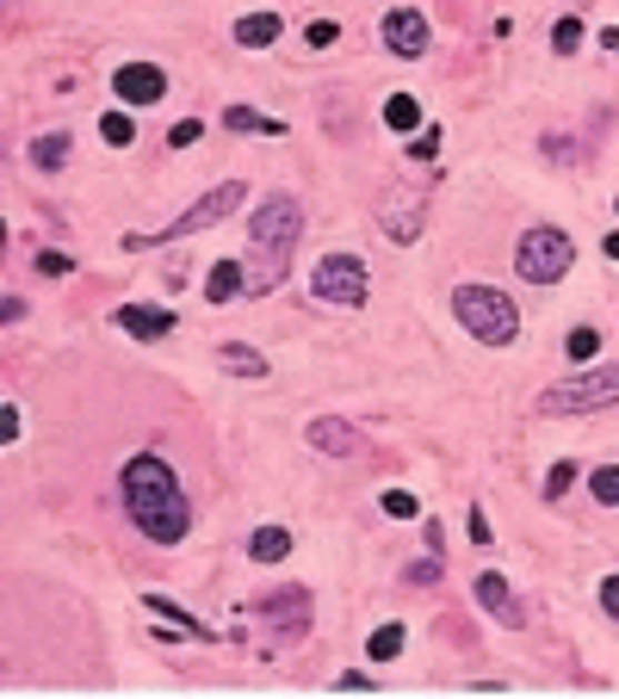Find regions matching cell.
<instances>
[{
    "instance_id": "obj_23",
    "label": "cell",
    "mask_w": 619,
    "mask_h": 699,
    "mask_svg": "<svg viewBox=\"0 0 619 699\" xmlns=\"http://www.w3.org/2000/svg\"><path fill=\"white\" fill-rule=\"evenodd\" d=\"M100 137H106L112 149H130V143H137V124H130V112H106V118H100Z\"/></svg>"
},
{
    "instance_id": "obj_37",
    "label": "cell",
    "mask_w": 619,
    "mask_h": 699,
    "mask_svg": "<svg viewBox=\"0 0 619 699\" xmlns=\"http://www.w3.org/2000/svg\"><path fill=\"white\" fill-rule=\"evenodd\" d=\"M19 316H26V298H13V291H7V298H0V322H19Z\"/></svg>"
},
{
    "instance_id": "obj_15",
    "label": "cell",
    "mask_w": 619,
    "mask_h": 699,
    "mask_svg": "<svg viewBox=\"0 0 619 699\" xmlns=\"http://www.w3.org/2000/svg\"><path fill=\"white\" fill-rule=\"evenodd\" d=\"M248 291V267L242 260H217L211 272H204V298L211 303H236Z\"/></svg>"
},
{
    "instance_id": "obj_32",
    "label": "cell",
    "mask_w": 619,
    "mask_h": 699,
    "mask_svg": "<svg viewBox=\"0 0 619 699\" xmlns=\"http://www.w3.org/2000/svg\"><path fill=\"white\" fill-rule=\"evenodd\" d=\"M465 532H471V545H483V551H490V520H483V508H471V515H465Z\"/></svg>"
},
{
    "instance_id": "obj_27",
    "label": "cell",
    "mask_w": 619,
    "mask_h": 699,
    "mask_svg": "<svg viewBox=\"0 0 619 699\" xmlns=\"http://www.w3.org/2000/svg\"><path fill=\"white\" fill-rule=\"evenodd\" d=\"M378 501H385V515H390V520H416V515H421V501L409 496V489H385Z\"/></svg>"
},
{
    "instance_id": "obj_5",
    "label": "cell",
    "mask_w": 619,
    "mask_h": 699,
    "mask_svg": "<svg viewBox=\"0 0 619 699\" xmlns=\"http://www.w3.org/2000/svg\"><path fill=\"white\" fill-rule=\"evenodd\" d=\"M570 260H577V248H570V236L551 229V223L527 229L520 248H515V272L527 279V286H558L563 272H570Z\"/></svg>"
},
{
    "instance_id": "obj_24",
    "label": "cell",
    "mask_w": 619,
    "mask_h": 699,
    "mask_svg": "<svg viewBox=\"0 0 619 699\" xmlns=\"http://www.w3.org/2000/svg\"><path fill=\"white\" fill-rule=\"evenodd\" d=\"M589 489H595V501H601V508H619V465H601V471L589 477Z\"/></svg>"
},
{
    "instance_id": "obj_36",
    "label": "cell",
    "mask_w": 619,
    "mask_h": 699,
    "mask_svg": "<svg viewBox=\"0 0 619 699\" xmlns=\"http://www.w3.org/2000/svg\"><path fill=\"white\" fill-rule=\"evenodd\" d=\"M69 267H74L69 254H38V272H43V279H57V272H69Z\"/></svg>"
},
{
    "instance_id": "obj_14",
    "label": "cell",
    "mask_w": 619,
    "mask_h": 699,
    "mask_svg": "<svg viewBox=\"0 0 619 699\" xmlns=\"http://www.w3.org/2000/svg\"><path fill=\"white\" fill-rule=\"evenodd\" d=\"M118 329H124V334H137V341H161V334H173V310L124 303V310H118Z\"/></svg>"
},
{
    "instance_id": "obj_35",
    "label": "cell",
    "mask_w": 619,
    "mask_h": 699,
    "mask_svg": "<svg viewBox=\"0 0 619 699\" xmlns=\"http://www.w3.org/2000/svg\"><path fill=\"white\" fill-rule=\"evenodd\" d=\"M433 149H440V130H421V137H416V149H409V156H416V161H433Z\"/></svg>"
},
{
    "instance_id": "obj_20",
    "label": "cell",
    "mask_w": 619,
    "mask_h": 699,
    "mask_svg": "<svg viewBox=\"0 0 619 699\" xmlns=\"http://www.w3.org/2000/svg\"><path fill=\"white\" fill-rule=\"evenodd\" d=\"M286 551H291L286 527H254V539H248V557H254V563H279Z\"/></svg>"
},
{
    "instance_id": "obj_3",
    "label": "cell",
    "mask_w": 619,
    "mask_h": 699,
    "mask_svg": "<svg viewBox=\"0 0 619 699\" xmlns=\"http://www.w3.org/2000/svg\"><path fill=\"white\" fill-rule=\"evenodd\" d=\"M619 402V359L595 371H577V378H558V385L539 397V415H595V409H613Z\"/></svg>"
},
{
    "instance_id": "obj_33",
    "label": "cell",
    "mask_w": 619,
    "mask_h": 699,
    "mask_svg": "<svg viewBox=\"0 0 619 699\" xmlns=\"http://www.w3.org/2000/svg\"><path fill=\"white\" fill-rule=\"evenodd\" d=\"M19 428H26V415H19L13 402H7V409H0V433H7V446L19 440Z\"/></svg>"
},
{
    "instance_id": "obj_38",
    "label": "cell",
    "mask_w": 619,
    "mask_h": 699,
    "mask_svg": "<svg viewBox=\"0 0 619 699\" xmlns=\"http://www.w3.org/2000/svg\"><path fill=\"white\" fill-rule=\"evenodd\" d=\"M341 693H372V681H366L360 669H347V675H341Z\"/></svg>"
},
{
    "instance_id": "obj_22",
    "label": "cell",
    "mask_w": 619,
    "mask_h": 699,
    "mask_svg": "<svg viewBox=\"0 0 619 699\" xmlns=\"http://www.w3.org/2000/svg\"><path fill=\"white\" fill-rule=\"evenodd\" d=\"M385 124H390V130H403V137H409V130L421 124V106L409 100V93H390V100H385Z\"/></svg>"
},
{
    "instance_id": "obj_34",
    "label": "cell",
    "mask_w": 619,
    "mask_h": 699,
    "mask_svg": "<svg viewBox=\"0 0 619 699\" xmlns=\"http://www.w3.org/2000/svg\"><path fill=\"white\" fill-rule=\"evenodd\" d=\"M595 595H601V607L619 619V576H601V588H595Z\"/></svg>"
},
{
    "instance_id": "obj_8",
    "label": "cell",
    "mask_w": 619,
    "mask_h": 699,
    "mask_svg": "<svg viewBox=\"0 0 619 699\" xmlns=\"http://www.w3.org/2000/svg\"><path fill=\"white\" fill-rule=\"evenodd\" d=\"M254 613L267 619L279 638H303V631H310V588H273V595H260Z\"/></svg>"
},
{
    "instance_id": "obj_25",
    "label": "cell",
    "mask_w": 619,
    "mask_h": 699,
    "mask_svg": "<svg viewBox=\"0 0 619 699\" xmlns=\"http://www.w3.org/2000/svg\"><path fill=\"white\" fill-rule=\"evenodd\" d=\"M366 650H372V662H390V657H397V650H403V626H378Z\"/></svg>"
},
{
    "instance_id": "obj_11",
    "label": "cell",
    "mask_w": 619,
    "mask_h": 699,
    "mask_svg": "<svg viewBox=\"0 0 619 699\" xmlns=\"http://www.w3.org/2000/svg\"><path fill=\"white\" fill-rule=\"evenodd\" d=\"M421 217H428L421 192H390V199H378V223H385L390 242H403V248L421 236Z\"/></svg>"
},
{
    "instance_id": "obj_9",
    "label": "cell",
    "mask_w": 619,
    "mask_h": 699,
    "mask_svg": "<svg viewBox=\"0 0 619 699\" xmlns=\"http://www.w3.org/2000/svg\"><path fill=\"white\" fill-rule=\"evenodd\" d=\"M378 38H385L390 57H403V62L428 57V19H421L416 7H390L385 26H378Z\"/></svg>"
},
{
    "instance_id": "obj_17",
    "label": "cell",
    "mask_w": 619,
    "mask_h": 699,
    "mask_svg": "<svg viewBox=\"0 0 619 699\" xmlns=\"http://www.w3.org/2000/svg\"><path fill=\"white\" fill-rule=\"evenodd\" d=\"M273 38H279V13H242L236 19V43H242V50H267Z\"/></svg>"
},
{
    "instance_id": "obj_2",
    "label": "cell",
    "mask_w": 619,
    "mask_h": 699,
    "mask_svg": "<svg viewBox=\"0 0 619 699\" xmlns=\"http://www.w3.org/2000/svg\"><path fill=\"white\" fill-rule=\"evenodd\" d=\"M452 310H459V322L483 347H515L520 310H515V298H502L496 286H459V291H452Z\"/></svg>"
},
{
    "instance_id": "obj_13",
    "label": "cell",
    "mask_w": 619,
    "mask_h": 699,
    "mask_svg": "<svg viewBox=\"0 0 619 699\" xmlns=\"http://www.w3.org/2000/svg\"><path fill=\"white\" fill-rule=\"evenodd\" d=\"M477 607H483V613H490L496 619V626H508V631H515L520 626V619H527V607H520V600H515V588H508V576H477Z\"/></svg>"
},
{
    "instance_id": "obj_26",
    "label": "cell",
    "mask_w": 619,
    "mask_h": 699,
    "mask_svg": "<svg viewBox=\"0 0 619 699\" xmlns=\"http://www.w3.org/2000/svg\"><path fill=\"white\" fill-rule=\"evenodd\" d=\"M563 353L577 359V366H589V359L601 353V334H595V329H570V341H563Z\"/></svg>"
},
{
    "instance_id": "obj_19",
    "label": "cell",
    "mask_w": 619,
    "mask_h": 699,
    "mask_svg": "<svg viewBox=\"0 0 619 699\" xmlns=\"http://www.w3.org/2000/svg\"><path fill=\"white\" fill-rule=\"evenodd\" d=\"M223 124H230L236 137H254V130H260V137H279V130H286V124H279V118L254 112V106H230V112H223Z\"/></svg>"
},
{
    "instance_id": "obj_1",
    "label": "cell",
    "mask_w": 619,
    "mask_h": 699,
    "mask_svg": "<svg viewBox=\"0 0 619 699\" xmlns=\"http://www.w3.org/2000/svg\"><path fill=\"white\" fill-rule=\"evenodd\" d=\"M118 496H124L130 527L143 532L149 545H180V539H187L192 508H187L180 477H173V465L161 452H137V458H130L124 477H118Z\"/></svg>"
},
{
    "instance_id": "obj_7",
    "label": "cell",
    "mask_w": 619,
    "mask_h": 699,
    "mask_svg": "<svg viewBox=\"0 0 619 699\" xmlns=\"http://www.w3.org/2000/svg\"><path fill=\"white\" fill-rule=\"evenodd\" d=\"M366 260L360 254H322L317 272H310V291H317L322 303H335V310H360L366 303Z\"/></svg>"
},
{
    "instance_id": "obj_18",
    "label": "cell",
    "mask_w": 619,
    "mask_h": 699,
    "mask_svg": "<svg viewBox=\"0 0 619 699\" xmlns=\"http://www.w3.org/2000/svg\"><path fill=\"white\" fill-rule=\"evenodd\" d=\"M69 130H43V137H38V143H31V168H38V173H57L62 168V161H69Z\"/></svg>"
},
{
    "instance_id": "obj_21",
    "label": "cell",
    "mask_w": 619,
    "mask_h": 699,
    "mask_svg": "<svg viewBox=\"0 0 619 699\" xmlns=\"http://www.w3.org/2000/svg\"><path fill=\"white\" fill-rule=\"evenodd\" d=\"M143 607H149V613H156V619H168V626L192 631V638H199V643H204V638H211V631H204V626H199V619H192V613H187V607H173V600H161V595H143Z\"/></svg>"
},
{
    "instance_id": "obj_41",
    "label": "cell",
    "mask_w": 619,
    "mask_h": 699,
    "mask_svg": "<svg viewBox=\"0 0 619 699\" xmlns=\"http://www.w3.org/2000/svg\"><path fill=\"white\" fill-rule=\"evenodd\" d=\"M607 260H619V236H607Z\"/></svg>"
},
{
    "instance_id": "obj_39",
    "label": "cell",
    "mask_w": 619,
    "mask_h": 699,
    "mask_svg": "<svg viewBox=\"0 0 619 699\" xmlns=\"http://www.w3.org/2000/svg\"><path fill=\"white\" fill-rule=\"evenodd\" d=\"M433 576H440V557H428V563H416V570H409V582H433Z\"/></svg>"
},
{
    "instance_id": "obj_30",
    "label": "cell",
    "mask_w": 619,
    "mask_h": 699,
    "mask_svg": "<svg viewBox=\"0 0 619 699\" xmlns=\"http://www.w3.org/2000/svg\"><path fill=\"white\" fill-rule=\"evenodd\" d=\"M570 483H577V465H551V471H546V496H551V501H558Z\"/></svg>"
},
{
    "instance_id": "obj_42",
    "label": "cell",
    "mask_w": 619,
    "mask_h": 699,
    "mask_svg": "<svg viewBox=\"0 0 619 699\" xmlns=\"http://www.w3.org/2000/svg\"><path fill=\"white\" fill-rule=\"evenodd\" d=\"M613 204H619V199H613Z\"/></svg>"
},
{
    "instance_id": "obj_10",
    "label": "cell",
    "mask_w": 619,
    "mask_h": 699,
    "mask_svg": "<svg viewBox=\"0 0 619 699\" xmlns=\"http://www.w3.org/2000/svg\"><path fill=\"white\" fill-rule=\"evenodd\" d=\"M112 100H124V106H156V100H168V74H161L156 62H124V69L112 74Z\"/></svg>"
},
{
    "instance_id": "obj_31",
    "label": "cell",
    "mask_w": 619,
    "mask_h": 699,
    "mask_svg": "<svg viewBox=\"0 0 619 699\" xmlns=\"http://www.w3.org/2000/svg\"><path fill=\"white\" fill-rule=\"evenodd\" d=\"M199 137H204V124H199V118H180V124H173V130H168V143H173V149H187V143H199Z\"/></svg>"
},
{
    "instance_id": "obj_29",
    "label": "cell",
    "mask_w": 619,
    "mask_h": 699,
    "mask_svg": "<svg viewBox=\"0 0 619 699\" xmlns=\"http://www.w3.org/2000/svg\"><path fill=\"white\" fill-rule=\"evenodd\" d=\"M335 38H341V26H335V19H317V26H303V43H310V50H329Z\"/></svg>"
},
{
    "instance_id": "obj_6",
    "label": "cell",
    "mask_w": 619,
    "mask_h": 699,
    "mask_svg": "<svg viewBox=\"0 0 619 699\" xmlns=\"http://www.w3.org/2000/svg\"><path fill=\"white\" fill-rule=\"evenodd\" d=\"M298 236H303V204L291 199V192H273V199H260V204H254V217H248V242L267 248L273 260H291Z\"/></svg>"
},
{
    "instance_id": "obj_12",
    "label": "cell",
    "mask_w": 619,
    "mask_h": 699,
    "mask_svg": "<svg viewBox=\"0 0 619 699\" xmlns=\"http://www.w3.org/2000/svg\"><path fill=\"white\" fill-rule=\"evenodd\" d=\"M303 440L317 446L322 458H353V452H360V428L341 421V415H317V421L303 428Z\"/></svg>"
},
{
    "instance_id": "obj_40",
    "label": "cell",
    "mask_w": 619,
    "mask_h": 699,
    "mask_svg": "<svg viewBox=\"0 0 619 699\" xmlns=\"http://www.w3.org/2000/svg\"><path fill=\"white\" fill-rule=\"evenodd\" d=\"M601 50H613V57H619V26H607V31H601Z\"/></svg>"
},
{
    "instance_id": "obj_28",
    "label": "cell",
    "mask_w": 619,
    "mask_h": 699,
    "mask_svg": "<svg viewBox=\"0 0 619 699\" xmlns=\"http://www.w3.org/2000/svg\"><path fill=\"white\" fill-rule=\"evenodd\" d=\"M577 43H582V19H558V26H551V50H558V57H570Z\"/></svg>"
},
{
    "instance_id": "obj_16",
    "label": "cell",
    "mask_w": 619,
    "mask_h": 699,
    "mask_svg": "<svg viewBox=\"0 0 619 699\" xmlns=\"http://www.w3.org/2000/svg\"><path fill=\"white\" fill-rule=\"evenodd\" d=\"M217 366L230 371V378H267V371H273L267 359L254 353V347H242V341H223V347H217Z\"/></svg>"
},
{
    "instance_id": "obj_4",
    "label": "cell",
    "mask_w": 619,
    "mask_h": 699,
    "mask_svg": "<svg viewBox=\"0 0 619 699\" xmlns=\"http://www.w3.org/2000/svg\"><path fill=\"white\" fill-rule=\"evenodd\" d=\"M242 199H248V186H242V180H223V186H211V192H204V199L192 204V211L173 217V223L161 229V236H124V248H130V254H143V248H168V242H180V236H199V229L223 223V217H230Z\"/></svg>"
}]
</instances>
